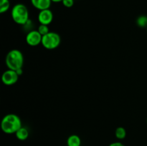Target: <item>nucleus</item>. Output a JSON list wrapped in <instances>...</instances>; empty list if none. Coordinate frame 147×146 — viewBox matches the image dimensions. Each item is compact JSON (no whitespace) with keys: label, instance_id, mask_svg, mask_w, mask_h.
Segmentation results:
<instances>
[{"label":"nucleus","instance_id":"1","mask_svg":"<svg viewBox=\"0 0 147 146\" xmlns=\"http://www.w3.org/2000/svg\"><path fill=\"white\" fill-rule=\"evenodd\" d=\"M22 126L21 119L13 113L6 115L1 121V129L6 134H15Z\"/></svg>","mask_w":147,"mask_h":146},{"label":"nucleus","instance_id":"13","mask_svg":"<svg viewBox=\"0 0 147 146\" xmlns=\"http://www.w3.org/2000/svg\"><path fill=\"white\" fill-rule=\"evenodd\" d=\"M10 8V2L9 0H0V13L6 12Z\"/></svg>","mask_w":147,"mask_h":146},{"label":"nucleus","instance_id":"15","mask_svg":"<svg viewBox=\"0 0 147 146\" xmlns=\"http://www.w3.org/2000/svg\"><path fill=\"white\" fill-rule=\"evenodd\" d=\"M63 5L67 8H70L73 6L74 4V0H63L62 1Z\"/></svg>","mask_w":147,"mask_h":146},{"label":"nucleus","instance_id":"5","mask_svg":"<svg viewBox=\"0 0 147 146\" xmlns=\"http://www.w3.org/2000/svg\"><path fill=\"white\" fill-rule=\"evenodd\" d=\"M19 74L17 71L8 69L4 71L1 75V81L5 85L11 86L15 84L19 79Z\"/></svg>","mask_w":147,"mask_h":146},{"label":"nucleus","instance_id":"3","mask_svg":"<svg viewBox=\"0 0 147 146\" xmlns=\"http://www.w3.org/2000/svg\"><path fill=\"white\" fill-rule=\"evenodd\" d=\"M11 14L13 21L20 25L24 26L30 20L27 7L23 4H15L12 7Z\"/></svg>","mask_w":147,"mask_h":146},{"label":"nucleus","instance_id":"11","mask_svg":"<svg viewBox=\"0 0 147 146\" xmlns=\"http://www.w3.org/2000/svg\"><path fill=\"white\" fill-rule=\"evenodd\" d=\"M115 135L119 140H123L126 137V130L124 127H119L115 130Z\"/></svg>","mask_w":147,"mask_h":146},{"label":"nucleus","instance_id":"9","mask_svg":"<svg viewBox=\"0 0 147 146\" xmlns=\"http://www.w3.org/2000/svg\"><path fill=\"white\" fill-rule=\"evenodd\" d=\"M29 130L27 127H22V126L15 133L16 137H17L18 140H22V141H24L26 140L29 137Z\"/></svg>","mask_w":147,"mask_h":146},{"label":"nucleus","instance_id":"2","mask_svg":"<svg viewBox=\"0 0 147 146\" xmlns=\"http://www.w3.org/2000/svg\"><path fill=\"white\" fill-rule=\"evenodd\" d=\"M5 63L8 69L17 71L22 69L24 65V55L19 50H11L7 53Z\"/></svg>","mask_w":147,"mask_h":146},{"label":"nucleus","instance_id":"18","mask_svg":"<svg viewBox=\"0 0 147 146\" xmlns=\"http://www.w3.org/2000/svg\"><path fill=\"white\" fill-rule=\"evenodd\" d=\"M146 33H147V27L146 28Z\"/></svg>","mask_w":147,"mask_h":146},{"label":"nucleus","instance_id":"12","mask_svg":"<svg viewBox=\"0 0 147 146\" xmlns=\"http://www.w3.org/2000/svg\"><path fill=\"white\" fill-rule=\"evenodd\" d=\"M136 24L141 28L147 27V16L141 15L136 19Z\"/></svg>","mask_w":147,"mask_h":146},{"label":"nucleus","instance_id":"6","mask_svg":"<svg viewBox=\"0 0 147 146\" xmlns=\"http://www.w3.org/2000/svg\"><path fill=\"white\" fill-rule=\"evenodd\" d=\"M26 42L29 46L36 47L39 44H42V36L37 30H32L30 31L26 35Z\"/></svg>","mask_w":147,"mask_h":146},{"label":"nucleus","instance_id":"17","mask_svg":"<svg viewBox=\"0 0 147 146\" xmlns=\"http://www.w3.org/2000/svg\"><path fill=\"white\" fill-rule=\"evenodd\" d=\"M52 1L55 3H58V2H62L63 0H52Z\"/></svg>","mask_w":147,"mask_h":146},{"label":"nucleus","instance_id":"8","mask_svg":"<svg viewBox=\"0 0 147 146\" xmlns=\"http://www.w3.org/2000/svg\"><path fill=\"white\" fill-rule=\"evenodd\" d=\"M52 2V0H31L33 7L40 11L50 9Z\"/></svg>","mask_w":147,"mask_h":146},{"label":"nucleus","instance_id":"4","mask_svg":"<svg viewBox=\"0 0 147 146\" xmlns=\"http://www.w3.org/2000/svg\"><path fill=\"white\" fill-rule=\"evenodd\" d=\"M60 36L54 31H50L47 34L42 36L41 44L47 50H54L60 45Z\"/></svg>","mask_w":147,"mask_h":146},{"label":"nucleus","instance_id":"16","mask_svg":"<svg viewBox=\"0 0 147 146\" xmlns=\"http://www.w3.org/2000/svg\"><path fill=\"white\" fill-rule=\"evenodd\" d=\"M109 146H125L121 142H113V143H111Z\"/></svg>","mask_w":147,"mask_h":146},{"label":"nucleus","instance_id":"7","mask_svg":"<svg viewBox=\"0 0 147 146\" xmlns=\"http://www.w3.org/2000/svg\"><path fill=\"white\" fill-rule=\"evenodd\" d=\"M37 19L40 24L49 25L53 20V13L50 9L41 10L37 16Z\"/></svg>","mask_w":147,"mask_h":146},{"label":"nucleus","instance_id":"14","mask_svg":"<svg viewBox=\"0 0 147 146\" xmlns=\"http://www.w3.org/2000/svg\"><path fill=\"white\" fill-rule=\"evenodd\" d=\"M37 31L41 34L42 36L45 35V34H47V33L50 32L48 25H45V24H40V25L38 27Z\"/></svg>","mask_w":147,"mask_h":146},{"label":"nucleus","instance_id":"10","mask_svg":"<svg viewBox=\"0 0 147 146\" xmlns=\"http://www.w3.org/2000/svg\"><path fill=\"white\" fill-rule=\"evenodd\" d=\"M67 146H80L81 139L77 135H71L67 139Z\"/></svg>","mask_w":147,"mask_h":146},{"label":"nucleus","instance_id":"19","mask_svg":"<svg viewBox=\"0 0 147 146\" xmlns=\"http://www.w3.org/2000/svg\"><path fill=\"white\" fill-rule=\"evenodd\" d=\"M146 123H147V118H146Z\"/></svg>","mask_w":147,"mask_h":146}]
</instances>
